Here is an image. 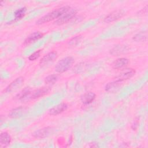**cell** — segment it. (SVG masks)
<instances>
[{"label": "cell", "instance_id": "10", "mask_svg": "<svg viewBox=\"0 0 148 148\" xmlns=\"http://www.w3.org/2000/svg\"><path fill=\"white\" fill-rule=\"evenodd\" d=\"M43 36V34L40 32H35L31 35H29L24 40V45H28L30 43L35 42L36 40H38V39H40Z\"/></svg>", "mask_w": 148, "mask_h": 148}, {"label": "cell", "instance_id": "12", "mask_svg": "<svg viewBox=\"0 0 148 148\" xmlns=\"http://www.w3.org/2000/svg\"><path fill=\"white\" fill-rule=\"evenodd\" d=\"M96 95L92 92H87L81 96V101L83 104L87 105L91 103L95 98Z\"/></svg>", "mask_w": 148, "mask_h": 148}, {"label": "cell", "instance_id": "20", "mask_svg": "<svg viewBox=\"0 0 148 148\" xmlns=\"http://www.w3.org/2000/svg\"><path fill=\"white\" fill-rule=\"evenodd\" d=\"M58 77L56 75H50L45 78V82L46 84H54L57 82Z\"/></svg>", "mask_w": 148, "mask_h": 148}, {"label": "cell", "instance_id": "15", "mask_svg": "<svg viewBox=\"0 0 148 148\" xmlns=\"http://www.w3.org/2000/svg\"><path fill=\"white\" fill-rule=\"evenodd\" d=\"M129 63V60L126 58H120L115 60L112 66L114 69H120L127 66Z\"/></svg>", "mask_w": 148, "mask_h": 148}, {"label": "cell", "instance_id": "21", "mask_svg": "<svg viewBox=\"0 0 148 148\" xmlns=\"http://www.w3.org/2000/svg\"><path fill=\"white\" fill-rule=\"evenodd\" d=\"M120 82H116V81H114V82H110V83H108L106 85V87H105V90L106 91H110L113 89H114L116 87H117V86L119 85V83H120Z\"/></svg>", "mask_w": 148, "mask_h": 148}, {"label": "cell", "instance_id": "13", "mask_svg": "<svg viewBox=\"0 0 148 148\" xmlns=\"http://www.w3.org/2000/svg\"><path fill=\"white\" fill-rule=\"evenodd\" d=\"M12 138L10 135L7 132H3L0 135V145L1 147H7L10 143Z\"/></svg>", "mask_w": 148, "mask_h": 148}, {"label": "cell", "instance_id": "18", "mask_svg": "<svg viewBox=\"0 0 148 148\" xmlns=\"http://www.w3.org/2000/svg\"><path fill=\"white\" fill-rule=\"evenodd\" d=\"M25 108L23 107H20L16 108L11 111V112L9 114V116L12 117H17L18 116H20L24 111Z\"/></svg>", "mask_w": 148, "mask_h": 148}, {"label": "cell", "instance_id": "6", "mask_svg": "<svg viewBox=\"0 0 148 148\" xmlns=\"http://www.w3.org/2000/svg\"><path fill=\"white\" fill-rule=\"evenodd\" d=\"M124 14V12L122 10H117L109 14L105 18L104 21L106 23H110L117 20L121 18Z\"/></svg>", "mask_w": 148, "mask_h": 148}, {"label": "cell", "instance_id": "2", "mask_svg": "<svg viewBox=\"0 0 148 148\" xmlns=\"http://www.w3.org/2000/svg\"><path fill=\"white\" fill-rule=\"evenodd\" d=\"M74 63V59L72 57H66L60 60L55 66V70L58 73H63L69 69Z\"/></svg>", "mask_w": 148, "mask_h": 148}, {"label": "cell", "instance_id": "11", "mask_svg": "<svg viewBox=\"0 0 148 148\" xmlns=\"http://www.w3.org/2000/svg\"><path fill=\"white\" fill-rule=\"evenodd\" d=\"M49 87H42L31 91L29 98L35 99L40 97L49 91Z\"/></svg>", "mask_w": 148, "mask_h": 148}, {"label": "cell", "instance_id": "8", "mask_svg": "<svg viewBox=\"0 0 148 148\" xmlns=\"http://www.w3.org/2000/svg\"><path fill=\"white\" fill-rule=\"evenodd\" d=\"M57 57V53L56 51H51L45 56H43L40 60L39 64L41 65H45L50 63L51 62L54 61Z\"/></svg>", "mask_w": 148, "mask_h": 148}, {"label": "cell", "instance_id": "1", "mask_svg": "<svg viewBox=\"0 0 148 148\" xmlns=\"http://www.w3.org/2000/svg\"><path fill=\"white\" fill-rule=\"evenodd\" d=\"M71 7L69 6H63L58 9H56L46 15L43 16L41 18H40L36 22V24H42L46 23H48L50 21H52L56 18H58L64 13H65L66 11H67Z\"/></svg>", "mask_w": 148, "mask_h": 148}, {"label": "cell", "instance_id": "4", "mask_svg": "<svg viewBox=\"0 0 148 148\" xmlns=\"http://www.w3.org/2000/svg\"><path fill=\"white\" fill-rule=\"evenodd\" d=\"M135 73V69L132 68H124L120 73L116 77V80L118 82H121L125 80L128 79L132 77Z\"/></svg>", "mask_w": 148, "mask_h": 148}, {"label": "cell", "instance_id": "7", "mask_svg": "<svg viewBox=\"0 0 148 148\" xmlns=\"http://www.w3.org/2000/svg\"><path fill=\"white\" fill-rule=\"evenodd\" d=\"M52 131L53 129L51 127H45L35 131L32 135L36 138H43L49 135Z\"/></svg>", "mask_w": 148, "mask_h": 148}, {"label": "cell", "instance_id": "5", "mask_svg": "<svg viewBox=\"0 0 148 148\" xmlns=\"http://www.w3.org/2000/svg\"><path fill=\"white\" fill-rule=\"evenodd\" d=\"M24 82V78L23 77H18L14 80L10 84H9L7 87L4 90L5 92H12L13 91L17 90L21 86Z\"/></svg>", "mask_w": 148, "mask_h": 148}, {"label": "cell", "instance_id": "19", "mask_svg": "<svg viewBox=\"0 0 148 148\" xmlns=\"http://www.w3.org/2000/svg\"><path fill=\"white\" fill-rule=\"evenodd\" d=\"M147 38V33L146 32H141L136 34L134 37L133 39L136 42L145 41Z\"/></svg>", "mask_w": 148, "mask_h": 148}, {"label": "cell", "instance_id": "3", "mask_svg": "<svg viewBox=\"0 0 148 148\" xmlns=\"http://www.w3.org/2000/svg\"><path fill=\"white\" fill-rule=\"evenodd\" d=\"M77 13L76 9L70 8L67 11L64 13L56 21L55 23L57 25H62L68 23L70 20L75 17Z\"/></svg>", "mask_w": 148, "mask_h": 148}, {"label": "cell", "instance_id": "9", "mask_svg": "<svg viewBox=\"0 0 148 148\" xmlns=\"http://www.w3.org/2000/svg\"><path fill=\"white\" fill-rule=\"evenodd\" d=\"M67 108L68 105L66 103H61L51 108L49 111V113L50 115H57L66 110Z\"/></svg>", "mask_w": 148, "mask_h": 148}, {"label": "cell", "instance_id": "22", "mask_svg": "<svg viewBox=\"0 0 148 148\" xmlns=\"http://www.w3.org/2000/svg\"><path fill=\"white\" fill-rule=\"evenodd\" d=\"M82 39V36L80 35H79V36H75L74 38H72L69 41V43L68 44L69 45H71V46H75L76 45H77L81 40Z\"/></svg>", "mask_w": 148, "mask_h": 148}, {"label": "cell", "instance_id": "14", "mask_svg": "<svg viewBox=\"0 0 148 148\" xmlns=\"http://www.w3.org/2000/svg\"><path fill=\"white\" fill-rule=\"evenodd\" d=\"M128 50V48L124 45H117L110 50V54L113 56H119L120 54L125 53Z\"/></svg>", "mask_w": 148, "mask_h": 148}, {"label": "cell", "instance_id": "23", "mask_svg": "<svg viewBox=\"0 0 148 148\" xmlns=\"http://www.w3.org/2000/svg\"><path fill=\"white\" fill-rule=\"evenodd\" d=\"M40 52L41 50H39L38 51H36L35 52H34V53H32V54H31L29 57H28V59L29 61H35L36 59H38L39 58V57L40 56Z\"/></svg>", "mask_w": 148, "mask_h": 148}, {"label": "cell", "instance_id": "17", "mask_svg": "<svg viewBox=\"0 0 148 148\" xmlns=\"http://www.w3.org/2000/svg\"><path fill=\"white\" fill-rule=\"evenodd\" d=\"M26 12V8L23 7L16 10L14 12V19L15 20H18L21 19L25 15Z\"/></svg>", "mask_w": 148, "mask_h": 148}, {"label": "cell", "instance_id": "16", "mask_svg": "<svg viewBox=\"0 0 148 148\" xmlns=\"http://www.w3.org/2000/svg\"><path fill=\"white\" fill-rule=\"evenodd\" d=\"M31 93V91L29 88H25L24 90H23L20 92H19L16 96V98L19 100H23L27 98H29L30 94Z\"/></svg>", "mask_w": 148, "mask_h": 148}]
</instances>
